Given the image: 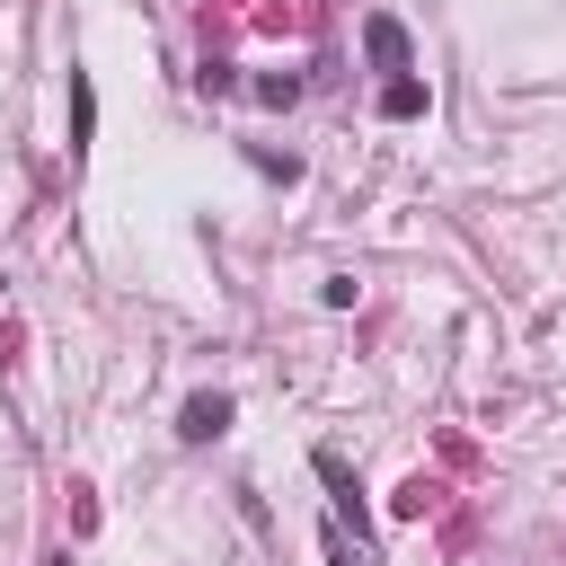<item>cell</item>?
<instances>
[{"instance_id":"5","label":"cell","mask_w":566,"mask_h":566,"mask_svg":"<svg viewBox=\"0 0 566 566\" xmlns=\"http://www.w3.org/2000/svg\"><path fill=\"white\" fill-rule=\"evenodd\" d=\"M327 557H336V566H371V548L345 539V522H327Z\"/></svg>"},{"instance_id":"3","label":"cell","mask_w":566,"mask_h":566,"mask_svg":"<svg viewBox=\"0 0 566 566\" xmlns=\"http://www.w3.org/2000/svg\"><path fill=\"white\" fill-rule=\"evenodd\" d=\"M88 124H97V88L88 71H71V150H88Z\"/></svg>"},{"instance_id":"4","label":"cell","mask_w":566,"mask_h":566,"mask_svg":"<svg viewBox=\"0 0 566 566\" xmlns=\"http://www.w3.org/2000/svg\"><path fill=\"white\" fill-rule=\"evenodd\" d=\"M380 115H424V80H389L380 88Z\"/></svg>"},{"instance_id":"2","label":"cell","mask_w":566,"mask_h":566,"mask_svg":"<svg viewBox=\"0 0 566 566\" xmlns=\"http://www.w3.org/2000/svg\"><path fill=\"white\" fill-rule=\"evenodd\" d=\"M363 53H371L380 71H407V35H398V18H371V27H363Z\"/></svg>"},{"instance_id":"1","label":"cell","mask_w":566,"mask_h":566,"mask_svg":"<svg viewBox=\"0 0 566 566\" xmlns=\"http://www.w3.org/2000/svg\"><path fill=\"white\" fill-rule=\"evenodd\" d=\"M221 424H230V398H221V389H212V398H186V416H177V433H186V442H212Z\"/></svg>"}]
</instances>
